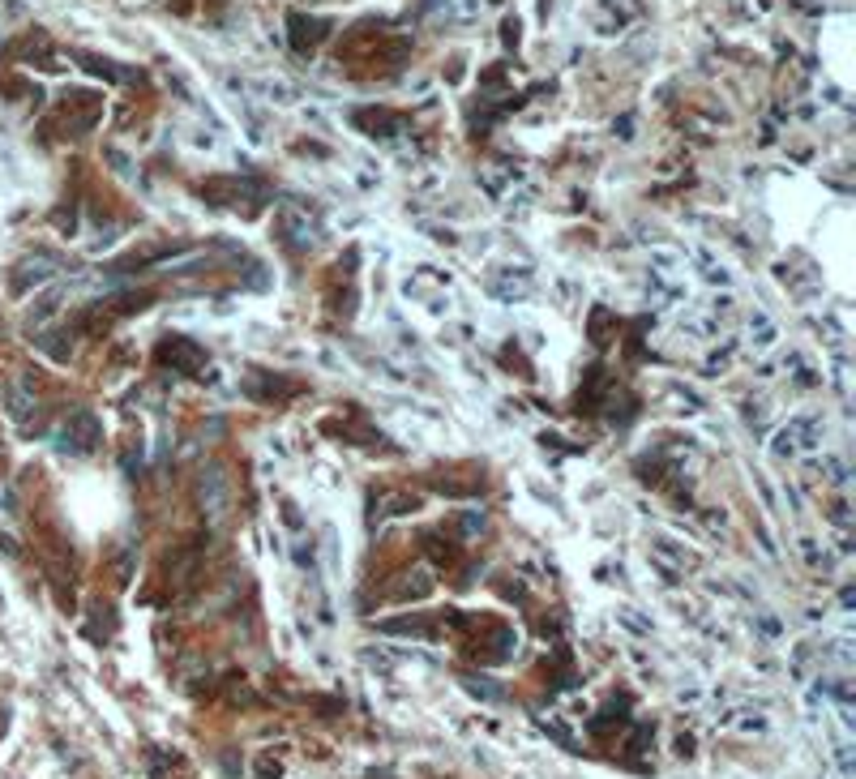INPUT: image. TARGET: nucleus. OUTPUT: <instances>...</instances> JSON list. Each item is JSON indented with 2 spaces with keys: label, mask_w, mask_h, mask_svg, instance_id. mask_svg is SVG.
<instances>
[{
  "label": "nucleus",
  "mask_w": 856,
  "mask_h": 779,
  "mask_svg": "<svg viewBox=\"0 0 856 779\" xmlns=\"http://www.w3.org/2000/svg\"><path fill=\"white\" fill-rule=\"evenodd\" d=\"M47 275H52V261H26V265L17 270V291H26L30 279L39 283V279H47Z\"/></svg>",
  "instance_id": "nucleus-1"
}]
</instances>
